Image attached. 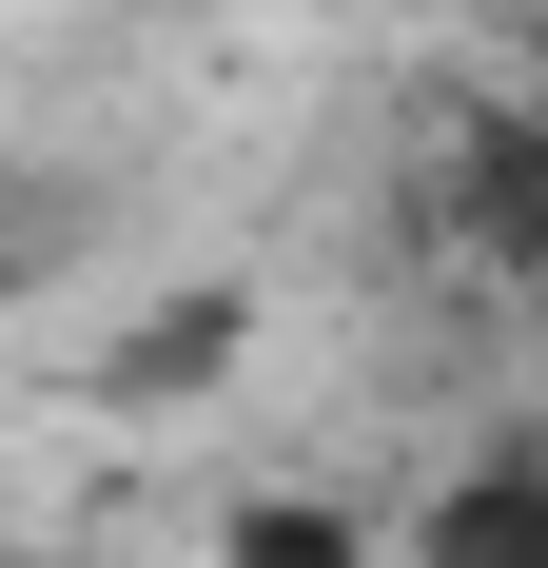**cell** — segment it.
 <instances>
[{
    "instance_id": "6da1fadb",
    "label": "cell",
    "mask_w": 548,
    "mask_h": 568,
    "mask_svg": "<svg viewBox=\"0 0 548 568\" xmlns=\"http://www.w3.org/2000/svg\"><path fill=\"white\" fill-rule=\"evenodd\" d=\"M412 568H548V432H470L450 490H412Z\"/></svg>"
},
{
    "instance_id": "7a4b0ae2",
    "label": "cell",
    "mask_w": 548,
    "mask_h": 568,
    "mask_svg": "<svg viewBox=\"0 0 548 568\" xmlns=\"http://www.w3.org/2000/svg\"><path fill=\"white\" fill-rule=\"evenodd\" d=\"M216 568H392V529H373V510H333V490H235Z\"/></svg>"
}]
</instances>
